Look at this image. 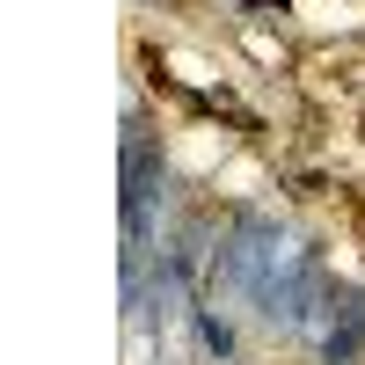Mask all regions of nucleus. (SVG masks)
I'll return each instance as SVG.
<instances>
[{"label":"nucleus","instance_id":"nucleus-1","mask_svg":"<svg viewBox=\"0 0 365 365\" xmlns=\"http://www.w3.org/2000/svg\"><path fill=\"white\" fill-rule=\"evenodd\" d=\"M227 270L270 322H299V299H307L314 270H307V249H299L292 234H278L270 220H249L234 234V249H227Z\"/></svg>","mask_w":365,"mask_h":365}]
</instances>
